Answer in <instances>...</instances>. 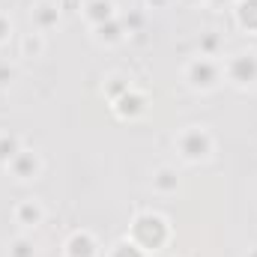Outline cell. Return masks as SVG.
<instances>
[{"label": "cell", "instance_id": "cell-1", "mask_svg": "<svg viewBox=\"0 0 257 257\" xmlns=\"http://www.w3.org/2000/svg\"><path fill=\"white\" fill-rule=\"evenodd\" d=\"M168 236H171V227L159 212H138L135 221H132V230H128V239L138 248H144L147 254L159 251L168 242Z\"/></svg>", "mask_w": 257, "mask_h": 257}, {"label": "cell", "instance_id": "cell-2", "mask_svg": "<svg viewBox=\"0 0 257 257\" xmlns=\"http://www.w3.org/2000/svg\"><path fill=\"white\" fill-rule=\"evenodd\" d=\"M177 150L183 153L186 162H200L212 153V135L203 126H189L177 138Z\"/></svg>", "mask_w": 257, "mask_h": 257}, {"label": "cell", "instance_id": "cell-3", "mask_svg": "<svg viewBox=\"0 0 257 257\" xmlns=\"http://www.w3.org/2000/svg\"><path fill=\"white\" fill-rule=\"evenodd\" d=\"M186 78L189 84L197 87V90H212L218 81H221V66L215 63L212 57H194L192 63L186 66Z\"/></svg>", "mask_w": 257, "mask_h": 257}, {"label": "cell", "instance_id": "cell-4", "mask_svg": "<svg viewBox=\"0 0 257 257\" xmlns=\"http://www.w3.org/2000/svg\"><path fill=\"white\" fill-rule=\"evenodd\" d=\"M224 75L236 84V87H248L257 81V54L254 51H242V54H233L227 66H224Z\"/></svg>", "mask_w": 257, "mask_h": 257}, {"label": "cell", "instance_id": "cell-5", "mask_svg": "<svg viewBox=\"0 0 257 257\" xmlns=\"http://www.w3.org/2000/svg\"><path fill=\"white\" fill-rule=\"evenodd\" d=\"M144 108H147V96L138 93V90H132V87H128L123 96L114 99V111H117L120 117H126V120L138 117V114H144Z\"/></svg>", "mask_w": 257, "mask_h": 257}, {"label": "cell", "instance_id": "cell-6", "mask_svg": "<svg viewBox=\"0 0 257 257\" xmlns=\"http://www.w3.org/2000/svg\"><path fill=\"white\" fill-rule=\"evenodd\" d=\"M96 239L93 233L87 230H75L69 239H66V257H96Z\"/></svg>", "mask_w": 257, "mask_h": 257}, {"label": "cell", "instance_id": "cell-7", "mask_svg": "<svg viewBox=\"0 0 257 257\" xmlns=\"http://www.w3.org/2000/svg\"><path fill=\"white\" fill-rule=\"evenodd\" d=\"M9 168H12V174H15L18 180H30V177H36V171H39V159H36V153L21 150V153L9 162Z\"/></svg>", "mask_w": 257, "mask_h": 257}, {"label": "cell", "instance_id": "cell-8", "mask_svg": "<svg viewBox=\"0 0 257 257\" xmlns=\"http://www.w3.org/2000/svg\"><path fill=\"white\" fill-rule=\"evenodd\" d=\"M84 15H87V21H90L93 27H96V24H105V21H111V18H117L111 0H87V3H84Z\"/></svg>", "mask_w": 257, "mask_h": 257}, {"label": "cell", "instance_id": "cell-9", "mask_svg": "<svg viewBox=\"0 0 257 257\" xmlns=\"http://www.w3.org/2000/svg\"><path fill=\"white\" fill-rule=\"evenodd\" d=\"M15 221L24 224V227H36V224L42 221V206H39L36 200H21V203L15 206Z\"/></svg>", "mask_w": 257, "mask_h": 257}, {"label": "cell", "instance_id": "cell-10", "mask_svg": "<svg viewBox=\"0 0 257 257\" xmlns=\"http://www.w3.org/2000/svg\"><path fill=\"white\" fill-rule=\"evenodd\" d=\"M236 21L242 30L257 33V0H236Z\"/></svg>", "mask_w": 257, "mask_h": 257}, {"label": "cell", "instance_id": "cell-11", "mask_svg": "<svg viewBox=\"0 0 257 257\" xmlns=\"http://www.w3.org/2000/svg\"><path fill=\"white\" fill-rule=\"evenodd\" d=\"M33 21H36L39 30L54 27V24L60 21V6H57V3H39V6L33 9Z\"/></svg>", "mask_w": 257, "mask_h": 257}, {"label": "cell", "instance_id": "cell-12", "mask_svg": "<svg viewBox=\"0 0 257 257\" xmlns=\"http://www.w3.org/2000/svg\"><path fill=\"white\" fill-rule=\"evenodd\" d=\"M96 36H99V42H120L123 36H126V24H123V18H111V21H105V24H96Z\"/></svg>", "mask_w": 257, "mask_h": 257}, {"label": "cell", "instance_id": "cell-13", "mask_svg": "<svg viewBox=\"0 0 257 257\" xmlns=\"http://www.w3.org/2000/svg\"><path fill=\"white\" fill-rule=\"evenodd\" d=\"M177 186H180V177H177L174 168H159V171L153 174V189H156V192L171 194V192H177Z\"/></svg>", "mask_w": 257, "mask_h": 257}, {"label": "cell", "instance_id": "cell-14", "mask_svg": "<svg viewBox=\"0 0 257 257\" xmlns=\"http://www.w3.org/2000/svg\"><path fill=\"white\" fill-rule=\"evenodd\" d=\"M18 153H21L18 138H15V135H0V162H3V165H9Z\"/></svg>", "mask_w": 257, "mask_h": 257}, {"label": "cell", "instance_id": "cell-15", "mask_svg": "<svg viewBox=\"0 0 257 257\" xmlns=\"http://www.w3.org/2000/svg\"><path fill=\"white\" fill-rule=\"evenodd\" d=\"M218 48H221V36H218L215 30L200 33V54H203V57H212Z\"/></svg>", "mask_w": 257, "mask_h": 257}, {"label": "cell", "instance_id": "cell-16", "mask_svg": "<svg viewBox=\"0 0 257 257\" xmlns=\"http://www.w3.org/2000/svg\"><path fill=\"white\" fill-rule=\"evenodd\" d=\"M108 257H147V251L144 248H138L132 239H120L114 248H111V254Z\"/></svg>", "mask_w": 257, "mask_h": 257}, {"label": "cell", "instance_id": "cell-17", "mask_svg": "<svg viewBox=\"0 0 257 257\" xmlns=\"http://www.w3.org/2000/svg\"><path fill=\"white\" fill-rule=\"evenodd\" d=\"M42 45H45V42H42L39 33H27V36L21 39V54H24V57H36V54L42 51Z\"/></svg>", "mask_w": 257, "mask_h": 257}, {"label": "cell", "instance_id": "cell-18", "mask_svg": "<svg viewBox=\"0 0 257 257\" xmlns=\"http://www.w3.org/2000/svg\"><path fill=\"white\" fill-rule=\"evenodd\" d=\"M9 257H36V248H33L30 239L18 236V239H12V245H9Z\"/></svg>", "mask_w": 257, "mask_h": 257}, {"label": "cell", "instance_id": "cell-19", "mask_svg": "<svg viewBox=\"0 0 257 257\" xmlns=\"http://www.w3.org/2000/svg\"><path fill=\"white\" fill-rule=\"evenodd\" d=\"M126 90H128V81H126V78H120V75H114V78L105 84V93H108V99H111V102H114L117 96H123Z\"/></svg>", "mask_w": 257, "mask_h": 257}, {"label": "cell", "instance_id": "cell-20", "mask_svg": "<svg viewBox=\"0 0 257 257\" xmlns=\"http://www.w3.org/2000/svg\"><path fill=\"white\" fill-rule=\"evenodd\" d=\"M123 24H126V30H141L144 27V15L141 12H128L126 18H123Z\"/></svg>", "mask_w": 257, "mask_h": 257}, {"label": "cell", "instance_id": "cell-21", "mask_svg": "<svg viewBox=\"0 0 257 257\" xmlns=\"http://www.w3.org/2000/svg\"><path fill=\"white\" fill-rule=\"evenodd\" d=\"M12 78H15V69L9 63H0V87H9Z\"/></svg>", "mask_w": 257, "mask_h": 257}, {"label": "cell", "instance_id": "cell-22", "mask_svg": "<svg viewBox=\"0 0 257 257\" xmlns=\"http://www.w3.org/2000/svg\"><path fill=\"white\" fill-rule=\"evenodd\" d=\"M9 33H12V21L0 12V42H3V39H9Z\"/></svg>", "mask_w": 257, "mask_h": 257}, {"label": "cell", "instance_id": "cell-23", "mask_svg": "<svg viewBox=\"0 0 257 257\" xmlns=\"http://www.w3.org/2000/svg\"><path fill=\"white\" fill-rule=\"evenodd\" d=\"M168 3H171V0H147L150 9H162V6H168Z\"/></svg>", "mask_w": 257, "mask_h": 257}, {"label": "cell", "instance_id": "cell-24", "mask_svg": "<svg viewBox=\"0 0 257 257\" xmlns=\"http://www.w3.org/2000/svg\"><path fill=\"white\" fill-rule=\"evenodd\" d=\"M57 6H60V9H72V6H75V0H60Z\"/></svg>", "mask_w": 257, "mask_h": 257}, {"label": "cell", "instance_id": "cell-25", "mask_svg": "<svg viewBox=\"0 0 257 257\" xmlns=\"http://www.w3.org/2000/svg\"><path fill=\"white\" fill-rule=\"evenodd\" d=\"M248 257H257V248H251V251H248Z\"/></svg>", "mask_w": 257, "mask_h": 257}, {"label": "cell", "instance_id": "cell-26", "mask_svg": "<svg viewBox=\"0 0 257 257\" xmlns=\"http://www.w3.org/2000/svg\"><path fill=\"white\" fill-rule=\"evenodd\" d=\"M212 3H227V0H212Z\"/></svg>", "mask_w": 257, "mask_h": 257}, {"label": "cell", "instance_id": "cell-27", "mask_svg": "<svg viewBox=\"0 0 257 257\" xmlns=\"http://www.w3.org/2000/svg\"><path fill=\"white\" fill-rule=\"evenodd\" d=\"M189 3H197V0H189Z\"/></svg>", "mask_w": 257, "mask_h": 257}]
</instances>
